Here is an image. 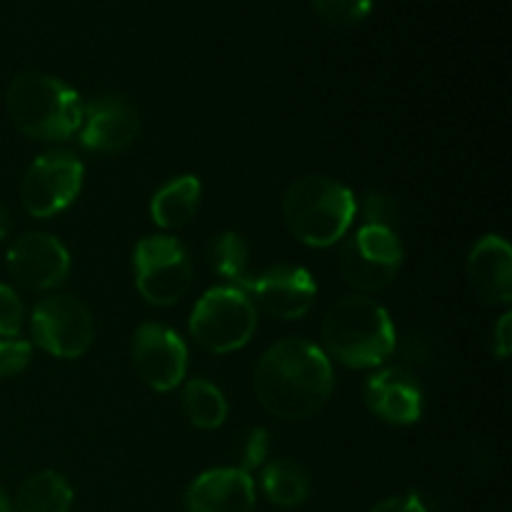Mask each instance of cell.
Listing matches in <instances>:
<instances>
[{"label":"cell","mask_w":512,"mask_h":512,"mask_svg":"<svg viewBox=\"0 0 512 512\" xmlns=\"http://www.w3.org/2000/svg\"><path fill=\"white\" fill-rule=\"evenodd\" d=\"M133 368L145 385L168 393L185 378L188 350L178 333L158 323H145L133 338Z\"/></svg>","instance_id":"obj_10"},{"label":"cell","mask_w":512,"mask_h":512,"mask_svg":"<svg viewBox=\"0 0 512 512\" xmlns=\"http://www.w3.org/2000/svg\"><path fill=\"white\" fill-rule=\"evenodd\" d=\"M8 270L23 288L50 290L68 275L70 255L53 235L25 233L8 250Z\"/></svg>","instance_id":"obj_11"},{"label":"cell","mask_w":512,"mask_h":512,"mask_svg":"<svg viewBox=\"0 0 512 512\" xmlns=\"http://www.w3.org/2000/svg\"><path fill=\"white\" fill-rule=\"evenodd\" d=\"M283 218L300 243L328 248L353 225L355 198L338 180L308 175L295 180L285 193Z\"/></svg>","instance_id":"obj_4"},{"label":"cell","mask_w":512,"mask_h":512,"mask_svg":"<svg viewBox=\"0 0 512 512\" xmlns=\"http://www.w3.org/2000/svg\"><path fill=\"white\" fill-rule=\"evenodd\" d=\"M365 403L378 418L393 425L418 423L423 415V393L408 370L388 368L365 383Z\"/></svg>","instance_id":"obj_15"},{"label":"cell","mask_w":512,"mask_h":512,"mask_svg":"<svg viewBox=\"0 0 512 512\" xmlns=\"http://www.w3.org/2000/svg\"><path fill=\"white\" fill-rule=\"evenodd\" d=\"M265 455H268V433L263 428H258L248 435V443H245L243 450V468L240 470L250 473V470L263 463Z\"/></svg>","instance_id":"obj_26"},{"label":"cell","mask_w":512,"mask_h":512,"mask_svg":"<svg viewBox=\"0 0 512 512\" xmlns=\"http://www.w3.org/2000/svg\"><path fill=\"white\" fill-rule=\"evenodd\" d=\"M468 278L475 293L490 305H510L512 253L500 235H485L468 258Z\"/></svg>","instance_id":"obj_16"},{"label":"cell","mask_w":512,"mask_h":512,"mask_svg":"<svg viewBox=\"0 0 512 512\" xmlns=\"http://www.w3.org/2000/svg\"><path fill=\"white\" fill-rule=\"evenodd\" d=\"M73 488L63 475L45 470L25 480L15 498L13 512H70Z\"/></svg>","instance_id":"obj_18"},{"label":"cell","mask_w":512,"mask_h":512,"mask_svg":"<svg viewBox=\"0 0 512 512\" xmlns=\"http://www.w3.org/2000/svg\"><path fill=\"white\" fill-rule=\"evenodd\" d=\"M495 355L498 358H508L512 350V315H500L498 325H495Z\"/></svg>","instance_id":"obj_28"},{"label":"cell","mask_w":512,"mask_h":512,"mask_svg":"<svg viewBox=\"0 0 512 512\" xmlns=\"http://www.w3.org/2000/svg\"><path fill=\"white\" fill-rule=\"evenodd\" d=\"M208 260L220 278L230 280L235 288L250 278L248 275V243L238 233H220L210 243Z\"/></svg>","instance_id":"obj_21"},{"label":"cell","mask_w":512,"mask_h":512,"mask_svg":"<svg viewBox=\"0 0 512 512\" xmlns=\"http://www.w3.org/2000/svg\"><path fill=\"white\" fill-rule=\"evenodd\" d=\"M10 230V220H8V213H5V208L0 205V243L5 240V235H8Z\"/></svg>","instance_id":"obj_29"},{"label":"cell","mask_w":512,"mask_h":512,"mask_svg":"<svg viewBox=\"0 0 512 512\" xmlns=\"http://www.w3.org/2000/svg\"><path fill=\"white\" fill-rule=\"evenodd\" d=\"M340 273L358 290H383L403 265V245L398 233L380 225H363L340 248Z\"/></svg>","instance_id":"obj_7"},{"label":"cell","mask_w":512,"mask_h":512,"mask_svg":"<svg viewBox=\"0 0 512 512\" xmlns=\"http://www.w3.org/2000/svg\"><path fill=\"white\" fill-rule=\"evenodd\" d=\"M253 388L275 418L305 420L323 410L333 393V368L318 345L288 338L275 343L255 365Z\"/></svg>","instance_id":"obj_1"},{"label":"cell","mask_w":512,"mask_h":512,"mask_svg":"<svg viewBox=\"0 0 512 512\" xmlns=\"http://www.w3.org/2000/svg\"><path fill=\"white\" fill-rule=\"evenodd\" d=\"M0 512H13V508H10L8 495H5L3 488H0Z\"/></svg>","instance_id":"obj_30"},{"label":"cell","mask_w":512,"mask_h":512,"mask_svg":"<svg viewBox=\"0 0 512 512\" xmlns=\"http://www.w3.org/2000/svg\"><path fill=\"white\" fill-rule=\"evenodd\" d=\"M258 310L248 293L230 285L208 290L190 315V333L210 353L240 350L255 333Z\"/></svg>","instance_id":"obj_5"},{"label":"cell","mask_w":512,"mask_h":512,"mask_svg":"<svg viewBox=\"0 0 512 512\" xmlns=\"http://www.w3.org/2000/svg\"><path fill=\"white\" fill-rule=\"evenodd\" d=\"M320 18L338 28L358 25L373 8V0H313Z\"/></svg>","instance_id":"obj_22"},{"label":"cell","mask_w":512,"mask_h":512,"mask_svg":"<svg viewBox=\"0 0 512 512\" xmlns=\"http://www.w3.org/2000/svg\"><path fill=\"white\" fill-rule=\"evenodd\" d=\"M370 512H428L425 505L420 503L418 495H398V498H388L383 503L375 505Z\"/></svg>","instance_id":"obj_27"},{"label":"cell","mask_w":512,"mask_h":512,"mask_svg":"<svg viewBox=\"0 0 512 512\" xmlns=\"http://www.w3.org/2000/svg\"><path fill=\"white\" fill-rule=\"evenodd\" d=\"M323 343L348 368H375L395 348L393 320L375 300L348 295L325 315Z\"/></svg>","instance_id":"obj_2"},{"label":"cell","mask_w":512,"mask_h":512,"mask_svg":"<svg viewBox=\"0 0 512 512\" xmlns=\"http://www.w3.org/2000/svg\"><path fill=\"white\" fill-rule=\"evenodd\" d=\"M183 408L190 423L200 430H215L228 418V403L223 393L208 380H190L183 390Z\"/></svg>","instance_id":"obj_20"},{"label":"cell","mask_w":512,"mask_h":512,"mask_svg":"<svg viewBox=\"0 0 512 512\" xmlns=\"http://www.w3.org/2000/svg\"><path fill=\"white\" fill-rule=\"evenodd\" d=\"M135 285L150 305L168 308L190 288L193 268L183 245L168 235L143 238L135 245Z\"/></svg>","instance_id":"obj_6"},{"label":"cell","mask_w":512,"mask_h":512,"mask_svg":"<svg viewBox=\"0 0 512 512\" xmlns=\"http://www.w3.org/2000/svg\"><path fill=\"white\" fill-rule=\"evenodd\" d=\"M185 508L188 512H253V478L240 468L208 470L188 488Z\"/></svg>","instance_id":"obj_14"},{"label":"cell","mask_w":512,"mask_h":512,"mask_svg":"<svg viewBox=\"0 0 512 512\" xmlns=\"http://www.w3.org/2000/svg\"><path fill=\"white\" fill-rule=\"evenodd\" d=\"M365 225H380V228L395 230L398 223V205L393 198L383 193H370L363 203Z\"/></svg>","instance_id":"obj_24"},{"label":"cell","mask_w":512,"mask_h":512,"mask_svg":"<svg viewBox=\"0 0 512 512\" xmlns=\"http://www.w3.org/2000/svg\"><path fill=\"white\" fill-rule=\"evenodd\" d=\"M83 185V165L70 153H45L23 178L20 198L33 218H50L68 208Z\"/></svg>","instance_id":"obj_9"},{"label":"cell","mask_w":512,"mask_h":512,"mask_svg":"<svg viewBox=\"0 0 512 512\" xmlns=\"http://www.w3.org/2000/svg\"><path fill=\"white\" fill-rule=\"evenodd\" d=\"M80 143L95 153H120L140 133L138 110L120 95H100L83 105Z\"/></svg>","instance_id":"obj_12"},{"label":"cell","mask_w":512,"mask_h":512,"mask_svg":"<svg viewBox=\"0 0 512 512\" xmlns=\"http://www.w3.org/2000/svg\"><path fill=\"white\" fill-rule=\"evenodd\" d=\"M8 115L28 138L65 140L80 128L83 103L78 93L53 75L20 73L5 95Z\"/></svg>","instance_id":"obj_3"},{"label":"cell","mask_w":512,"mask_h":512,"mask_svg":"<svg viewBox=\"0 0 512 512\" xmlns=\"http://www.w3.org/2000/svg\"><path fill=\"white\" fill-rule=\"evenodd\" d=\"M33 340L38 348L55 358H80L95 340V325L90 310L70 295H55L35 305L30 320Z\"/></svg>","instance_id":"obj_8"},{"label":"cell","mask_w":512,"mask_h":512,"mask_svg":"<svg viewBox=\"0 0 512 512\" xmlns=\"http://www.w3.org/2000/svg\"><path fill=\"white\" fill-rule=\"evenodd\" d=\"M23 303L15 295L13 288L0 285V335L3 338H18L20 328H23Z\"/></svg>","instance_id":"obj_23"},{"label":"cell","mask_w":512,"mask_h":512,"mask_svg":"<svg viewBox=\"0 0 512 512\" xmlns=\"http://www.w3.org/2000/svg\"><path fill=\"white\" fill-rule=\"evenodd\" d=\"M30 363V343L25 340H0V378L18 375Z\"/></svg>","instance_id":"obj_25"},{"label":"cell","mask_w":512,"mask_h":512,"mask_svg":"<svg viewBox=\"0 0 512 512\" xmlns=\"http://www.w3.org/2000/svg\"><path fill=\"white\" fill-rule=\"evenodd\" d=\"M263 490L270 503L280 505V508H295L308 500L310 475L295 460H273L263 470Z\"/></svg>","instance_id":"obj_19"},{"label":"cell","mask_w":512,"mask_h":512,"mask_svg":"<svg viewBox=\"0 0 512 512\" xmlns=\"http://www.w3.org/2000/svg\"><path fill=\"white\" fill-rule=\"evenodd\" d=\"M240 290L253 293L270 315L283 320L303 318L318 293L308 270L293 268V265H278V268L265 270L258 278H248L240 285Z\"/></svg>","instance_id":"obj_13"},{"label":"cell","mask_w":512,"mask_h":512,"mask_svg":"<svg viewBox=\"0 0 512 512\" xmlns=\"http://www.w3.org/2000/svg\"><path fill=\"white\" fill-rule=\"evenodd\" d=\"M200 203V183L193 175H183L178 180H170L168 185L153 195L150 203V215L155 223L165 230L183 228L193 220L195 210Z\"/></svg>","instance_id":"obj_17"}]
</instances>
